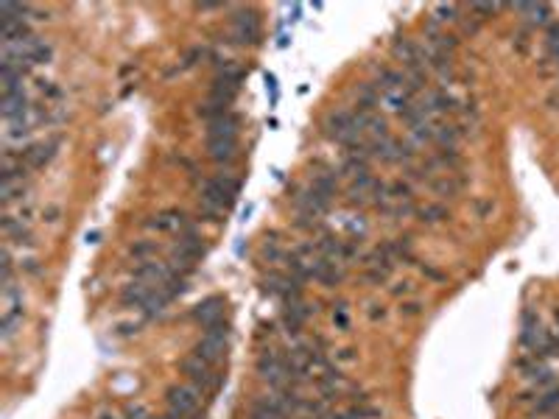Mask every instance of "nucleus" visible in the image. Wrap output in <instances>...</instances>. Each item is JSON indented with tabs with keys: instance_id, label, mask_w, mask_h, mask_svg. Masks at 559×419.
<instances>
[{
	"instance_id": "obj_1",
	"label": "nucleus",
	"mask_w": 559,
	"mask_h": 419,
	"mask_svg": "<svg viewBox=\"0 0 559 419\" xmlns=\"http://www.w3.org/2000/svg\"><path fill=\"white\" fill-rule=\"evenodd\" d=\"M0 299H3V310H0V341L12 344L17 330L23 327L26 308H23V288L17 286H3L0 288Z\"/></svg>"
},
{
	"instance_id": "obj_2",
	"label": "nucleus",
	"mask_w": 559,
	"mask_h": 419,
	"mask_svg": "<svg viewBox=\"0 0 559 419\" xmlns=\"http://www.w3.org/2000/svg\"><path fill=\"white\" fill-rule=\"evenodd\" d=\"M238 190H241V182H238L235 176H230V174L210 176V179L201 185V204L219 210V213H224L227 207H232Z\"/></svg>"
},
{
	"instance_id": "obj_3",
	"label": "nucleus",
	"mask_w": 559,
	"mask_h": 419,
	"mask_svg": "<svg viewBox=\"0 0 559 419\" xmlns=\"http://www.w3.org/2000/svg\"><path fill=\"white\" fill-rule=\"evenodd\" d=\"M182 372L187 375L190 386H196L201 394H213V391L221 386V375L216 372V366L207 364V361H201V358L193 355V353L182 361Z\"/></svg>"
},
{
	"instance_id": "obj_4",
	"label": "nucleus",
	"mask_w": 559,
	"mask_h": 419,
	"mask_svg": "<svg viewBox=\"0 0 559 419\" xmlns=\"http://www.w3.org/2000/svg\"><path fill=\"white\" fill-rule=\"evenodd\" d=\"M168 402V413L182 416V419H199V408H201V391L196 386H174L165 394Z\"/></svg>"
},
{
	"instance_id": "obj_5",
	"label": "nucleus",
	"mask_w": 559,
	"mask_h": 419,
	"mask_svg": "<svg viewBox=\"0 0 559 419\" xmlns=\"http://www.w3.org/2000/svg\"><path fill=\"white\" fill-rule=\"evenodd\" d=\"M369 154H375L383 162H403V160L414 157V149L408 143H403V140L389 134L383 140H369Z\"/></svg>"
},
{
	"instance_id": "obj_6",
	"label": "nucleus",
	"mask_w": 559,
	"mask_h": 419,
	"mask_svg": "<svg viewBox=\"0 0 559 419\" xmlns=\"http://www.w3.org/2000/svg\"><path fill=\"white\" fill-rule=\"evenodd\" d=\"M146 227H149V230H154V232H168V235H176V238L193 230V227H190V221H187V216L182 213V210H163V213H157V216H152V218L146 221Z\"/></svg>"
},
{
	"instance_id": "obj_7",
	"label": "nucleus",
	"mask_w": 559,
	"mask_h": 419,
	"mask_svg": "<svg viewBox=\"0 0 559 419\" xmlns=\"http://www.w3.org/2000/svg\"><path fill=\"white\" fill-rule=\"evenodd\" d=\"M56 149H59V137H48V140H42V143L26 146V149L17 151V154H20V160H23V165H26L28 171H37V168H45V165L56 157Z\"/></svg>"
},
{
	"instance_id": "obj_8",
	"label": "nucleus",
	"mask_w": 559,
	"mask_h": 419,
	"mask_svg": "<svg viewBox=\"0 0 559 419\" xmlns=\"http://www.w3.org/2000/svg\"><path fill=\"white\" fill-rule=\"evenodd\" d=\"M230 26H232L235 42L255 45L260 39V20H257V15L252 9H235V15L230 17Z\"/></svg>"
},
{
	"instance_id": "obj_9",
	"label": "nucleus",
	"mask_w": 559,
	"mask_h": 419,
	"mask_svg": "<svg viewBox=\"0 0 559 419\" xmlns=\"http://www.w3.org/2000/svg\"><path fill=\"white\" fill-rule=\"evenodd\" d=\"M224 297H207L204 302H199L196 308H193V322L204 330V327H210V324H216V322H221L224 319Z\"/></svg>"
},
{
	"instance_id": "obj_10",
	"label": "nucleus",
	"mask_w": 559,
	"mask_h": 419,
	"mask_svg": "<svg viewBox=\"0 0 559 419\" xmlns=\"http://www.w3.org/2000/svg\"><path fill=\"white\" fill-rule=\"evenodd\" d=\"M311 277L319 279L322 286H338L344 279V268L338 260H327V257H316L311 263Z\"/></svg>"
},
{
	"instance_id": "obj_11",
	"label": "nucleus",
	"mask_w": 559,
	"mask_h": 419,
	"mask_svg": "<svg viewBox=\"0 0 559 419\" xmlns=\"http://www.w3.org/2000/svg\"><path fill=\"white\" fill-rule=\"evenodd\" d=\"M207 154L213 162H232L238 157V143L235 137H210L207 140Z\"/></svg>"
},
{
	"instance_id": "obj_12",
	"label": "nucleus",
	"mask_w": 559,
	"mask_h": 419,
	"mask_svg": "<svg viewBox=\"0 0 559 419\" xmlns=\"http://www.w3.org/2000/svg\"><path fill=\"white\" fill-rule=\"evenodd\" d=\"M152 294H154V286L140 283V279H131V283L123 288V294H120V302H123V308H137L140 310L149 302Z\"/></svg>"
},
{
	"instance_id": "obj_13",
	"label": "nucleus",
	"mask_w": 559,
	"mask_h": 419,
	"mask_svg": "<svg viewBox=\"0 0 559 419\" xmlns=\"http://www.w3.org/2000/svg\"><path fill=\"white\" fill-rule=\"evenodd\" d=\"M308 316H311V310H308V305L302 299H294V302L283 305V324L288 327V333H300Z\"/></svg>"
},
{
	"instance_id": "obj_14",
	"label": "nucleus",
	"mask_w": 559,
	"mask_h": 419,
	"mask_svg": "<svg viewBox=\"0 0 559 419\" xmlns=\"http://www.w3.org/2000/svg\"><path fill=\"white\" fill-rule=\"evenodd\" d=\"M238 115L235 112H224L221 118L207 123V140L210 137H238Z\"/></svg>"
},
{
	"instance_id": "obj_15",
	"label": "nucleus",
	"mask_w": 559,
	"mask_h": 419,
	"mask_svg": "<svg viewBox=\"0 0 559 419\" xmlns=\"http://www.w3.org/2000/svg\"><path fill=\"white\" fill-rule=\"evenodd\" d=\"M512 9L517 15H523L526 23H531V26H548L551 23V6L548 3H515Z\"/></svg>"
},
{
	"instance_id": "obj_16",
	"label": "nucleus",
	"mask_w": 559,
	"mask_h": 419,
	"mask_svg": "<svg viewBox=\"0 0 559 419\" xmlns=\"http://www.w3.org/2000/svg\"><path fill=\"white\" fill-rule=\"evenodd\" d=\"M559 411V386H548L542 391H537V400H534V413H553Z\"/></svg>"
},
{
	"instance_id": "obj_17",
	"label": "nucleus",
	"mask_w": 559,
	"mask_h": 419,
	"mask_svg": "<svg viewBox=\"0 0 559 419\" xmlns=\"http://www.w3.org/2000/svg\"><path fill=\"white\" fill-rule=\"evenodd\" d=\"M464 187V179H456V174H439L437 179H431V190L439 196H453Z\"/></svg>"
},
{
	"instance_id": "obj_18",
	"label": "nucleus",
	"mask_w": 559,
	"mask_h": 419,
	"mask_svg": "<svg viewBox=\"0 0 559 419\" xmlns=\"http://www.w3.org/2000/svg\"><path fill=\"white\" fill-rule=\"evenodd\" d=\"M414 216L423 221V224H439V221H445L450 213H448V207L445 204H425V207H419V210H414Z\"/></svg>"
},
{
	"instance_id": "obj_19",
	"label": "nucleus",
	"mask_w": 559,
	"mask_h": 419,
	"mask_svg": "<svg viewBox=\"0 0 559 419\" xmlns=\"http://www.w3.org/2000/svg\"><path fill=\"white\" fill-rule=\"evenodd\" d=\"M51 59H53V45L45 42L42 37H37L31 45V64H48Z\"/></svg>"
},
{
	"instance_id": "obj_20",
	"label": "nucleus",
	"mask_w": 559,
	"mask_h": 419,
	"mask_svg": "<svg viewBox=\"0 0 559 419\" xmlns=\"http://www.w3.org/2000/svg\"><path fill=\"white\" fill-rule=\"evenodd\" d=\"M311 187L333 198V196H336V190H338V182H336V176H333V174H316V176H313V182H311Z\"/></svg>"
},
{
	"instance_id": "obj_21",
	"label": "nucleus",
	"mask_w": 559,
	"mask_h": 419,
	"mask_svg": "<svg viewBox=\"0 0 559 419\" xmlns=\"http://www.w3.org/2000/svg\"><path fill=\"white\" fill-rule=\"evenodd\" d=\"M131 254H134L140 263H146V260H152V257L157 254V243H154V241H140V243L131 246Z\"/></svg>"
},
{
	"instance_id": "obj_22",
	"label": "nucleus",
	"mask_w": 559,
	"mask_h": 419,
	"mask_svg": "<svg viewBox=\"0 0 559 419\" xmlns=\"http://www.w3.org/2000/svg\"><path fill=\"white\" fill-rule=\"evenodd\" d=\"M545 45H548V53L556 59L559 64V23H551L548 31H545Z\"/></svg>"
},
{
	"instance_id": "obj_23",
	"label": "nucleus",
	"mask_w": 559,
	"mask_h": 419,
	"mask_svg": "<svg viewBox=\"0 0 559 419\" xmlns=\"http://www.w3.org/2000/svg\"><path fill=\"white\" fill-rule=\"evenodd\" d=\"M437 20H459V6H453V3H442V6H437Z\"/></svg>"
},
{
	"instance_id": "obj_24",
	"label": "nucleus",
	"mask_w": 559,
	"mask_h": 419,
	"mask_svg": "<svg viewBox=\"0 0 559 419\" xmlns=\"http://www.w3.org/2000/svg\"><path fill=\"white\" fill-rule=\"evenodd\" d=\"M498 9H501L498 3H473V6H470L473 15H495Z\"/></svg>"
},
{
	"instance_id": "obj_25",
	"label": "nucleus",
	"mask_w": 559,
	"mask_h": 419,
	"mask_svg": "<svg viewBox=\"0 0 559 419\" xmlns=\"http://www.w3.org/2000/svg\"><path fill=\"white\" fill-rule=\"evenodd\" d=\"M266 90L271 93V104H277V98H280V93H277V79L271 76V73H266Z\"/></svg>"
},
{
	"instance_id": "obj_26",
	"label": "nucleus",
	"mask_w": 559,
	"mask_h": 419,
	"mask_svg": "<svg viewBox=\"0 0 559 419\" xmlns=\"http://www.w3.org/2000/svg\"><path fill=\"white\" fill-rule=\"evenodd\" d=\"M400 310H403L405 316H416L419 310H423V305H419V302H405V305H403Z\"/></svg>"
},
{
	"instance_id": "obj_27",
	"label": "nucleus",
	"mask_w": 559,
	"mask_h": 419,
	"mask_svg": "<svg viewBox=\"0 0 559 419\" xmlns=\"http://www.w3.org/2000/svg\"><path fill=\"white\" fill-rule=\"evenodd\" d=\"M42 216H45V221H56V218H59V207H56V204L45 207V213H42Z\"/></svg>"
},
{
	"instance_id": "obj_28",
	"label": "nucleus",
	"mask_w": 559,
	"mask_h": 419,
	"mask_svg": "<svg viewBox=\"0 0 559 419\" xmlns=\"http://www.w3.org/2000/svg\"><path fill=\"white\" fill-rule=\"evenodd\" d=\"M333 319H336V324H338V327H347V322H349V316H347V310H344V308H338V313H336Z\"/></svg>"
},
{
	"instance_id": "obj_29",
	"label": "nucleus",
	"mask_w": 559,
	"mask_h": 419,
	"mask_svg": "<svg viewBox=\"0 0 559 419\" xmlns=\"http://www.w3.org/2000/svg\"><path fill=\"white\" fill-rule=\"evenodd\" d=\"M157 419H182V416H174V413H165V416H157Z\"/></svg>"
}]
</instances>
